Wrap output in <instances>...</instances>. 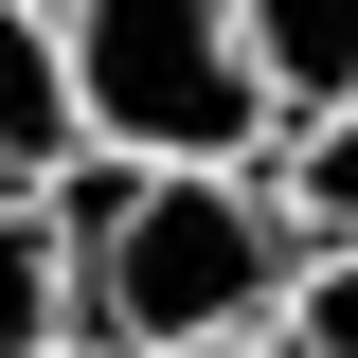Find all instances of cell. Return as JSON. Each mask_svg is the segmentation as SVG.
Listing matches in <instances>:
<instances>
[{"label": "cell", "mask_w": 358, "mask_h": 358, "mask_svg": "<svg viewBox=\"0 0 358 358\" xmlns=\"http://www.w3.org/2000/svg\"><path fill=\"white\" fill-rule=\"evenodd\" d=\"M305 215L268 162H54V268H72V341L108 358H215L268 322Z\"/></svg>", "instance_id": "6da1fadb"}, {"label": "cell", "mask_w": 358, "mask_h": 358, "mask_svg": "<svg viewBox=\"0 0 358 358\" xmlns=\"http://www.w3.org/2000/svg\"><path fill=\"white\" fill-rule=\"evenodd\" d=\"M54 72H72V162H268L233 0H54Z\"/></svg>", "instance_id": "7a4b0ae2"}, {"label": "cell", "mask_w": 358, "mask_h": 358, "mask_svg": "<svg viewBox=\"0 0 358 358\" xmlns=\"http://www.w3.org/2000/svg\"><path fill=\"white\" fill-rule=\"evenodd\" d=\"M233 54H251L268 143H287L305 108H341V90H358V0H233Z\"/></svg>", "instance_id": "3957f363"}, {"label": "cell", "mask_w": 358, "mask_h": 358, "mask_svg": "<svg viewBox=\"0 0 358 358\" xmlns=\"http://www.w3.org/2000/svg\"><path fill=\"white\" fill-rule=\"evenodd\" d=\"M72 162V72H54V0H0V179H36Z\"/></svg>", "instance_id": "277c9868"}, {"label": "cell", "mask_w": 358, "mask_h": 358, "mask_svg": "<svg viewBox=\"0 0 358 358\" xmlns=\"http://www.w3.org/2000/svg\"><path fill=\"white\" fill-rule=\"evenodd\" d=\"M72 341V268H54V197L36 179H0V358Z\"/></svg>", "instance_id": "5b68a950"}, {"label": "cell", "mask_w": 358, "mask_h": 358, "mask_svg": "<svg viewBox=\"0 0 358 358\" xmlns=\"http://www.w3.org/2000/svg\"><path fill=\"white\" fill-rule=\"evenodd\" d=\"M251 341L268 358H358V233H305V251H287V287H268Z\"/></svg>", "instance_id": "8992f818"}, {"label": "cell", "mask_w": 358, "mask_h": 358, "mask_svg": "<svg viewBox=\"0 0 358 358\" xmlns=\"http://www.w3.org/2000/svg\"><path fill=\"white\" fill-rule=\"evenodd\" d=\"M268 197H287L305 233H358V90H341V108H305V126L268 143Z\"/></svg>", "instance_id": "52a82bcc"}, {"label": "cell", "mask_w": 358, "mask_h": 358, "mask_svg": "<svg viewBox=\"0 0 358 358\" xmlns=\"http://www.w3.org/2000/svg\"><path fill=\"white\" fill-rule=\"evenodd\" d=\"M36 358H108V341H36Z\"/></svg>", "instance_id": "ba28073f"}]
</instances>
